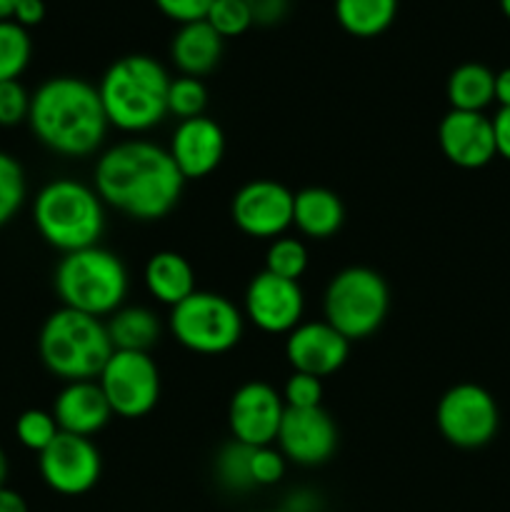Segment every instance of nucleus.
I'll return each mask as SVG.
<instances>
[{"label":"nucleus","instance_id":"nucleus-1","mask_svg":"<svg viewBox=\"0 0 510 512\" xmlns=\"http://www.w3.org/2000/svg\"><path fill=\"white\" fill-rule=\"evenodd\" d=\"M93 188L118 213L153 223L178 205L185 178L175 168L168 148L150 140H123L98 158Z\"/></svg>","mask_w":510,"mask_h":512},{"label":"nucleus","instance_id":"nucleus-2","mask_svg":"<svg viewBox=\"0 0 510 512\" xmlns=\"http://www.w3.org/2000/svg\"><path fill=\"white\" fill-rule=\"evenodd\" d=\"M28 125L40 145L63 158H88L108 135L100 93L88 80L58 75L30 93Z\"/></svg>","mask_w":510,"mask_h":512},{"label":"nucleus","instance_id":"nucleus-3","mask_svg":"<svg viewBox=\"0 0 510 512\" xmlns=\"http://www.w3.org/2000/svg\"><path fill=\"white\" fill-rule=\"evenodd\" d=\"M170 80L168 70L143 53L123 55L110 63L98 85L110 128L138 135L163 123Z\"/></svg>","mask_w":510,"mask_h":512},{"label":"nucleus","instance_id":"nucleus-4","mask_svg":"<svg viewBox=\"0 0 510 512\" xmlns=\"http://www.w3.org/2000/svg\"><path fill=\"white\" fill-rule=\"evenodd\" d=\"M33 223L40 238L60 253L93 248L105 233V203L95 188L73 178L45 183L33 200Z\"/></svg>","mask_w":510,"mask_h":512},{"label":"nucleus","instance_id":"nucleus-5","mask_svg":"<svg viewBox=\"0 0 510 512\" xmlns=\"http://www.w3.org/2000/svg\"><path fill=\"white\" fill-rule=\"evenodd\" d=\"M38 353L48 373L63 383H78L98 380L100 370L115 350L105 330V320L58 308L40 328Z\"/></svg>","mask_w":510,"mask_h":512},{"label":"nucleus","instance_id":"nucleus-6","mask_svg":"<svg viewBox=\"0 0 510 512\" xmlns=\"http://www.w3.org/2000/svg\"><path fill=\"white\" fill-rule=\"evenodd\" d=\"M60 308L78 310L90 318H110L128 298V268L110 250L93 248L65 253L53 275Z\"/></svg>","mask_w":510,"mask_h":512},{"label":"nucleus","instance_id":"nucleus-7","mask_svg":"<svg viewBox=\"0 0 510 512\" xmlns=\"http://www.w3.org/2000/svg\"><path fill=\"white\" fill-rule=\"evenodd\" d=\"M390 313V288L383 275L365 265H350L330 278L323 295V320L345 340L358 343L383 328Z\"/></svg>","mask_w":510,"mask_h":512},{"label":"nucleus","instance_id":"nucleus-8","mask_svg":"<svg viewBox=\"0 0 510 512\" xmlns=\"http://www.w3.org/2000/svg\"><path fill=\"white\" fill-rule=\"evenodd\" d=\"M168 328L190 353L225 355L243 338L245 315L225 295L195 290L183 303L170 308Z\"/></svg>","mask_w":510,"mask_h":512},{"label":"nucleus","instance_id":"nucleus-9","mask_svg":"<svg viewBox=\"0 0 510 512\" xmlns=\"http://www.w3.org/2000/svg\"><path fill=\"white\" fill-rule=\"evenodd\" d=\"M435 425L445 443L460 450H478L493 443L500 428V410L493 395L478 383H458L443 393L435 408Z\"/></svg>","mask_w":510,"mask_h":512},{"label":"nucleus","instance_id":"nucleus-10","mask_svg":"<svg viewBox=\"0 0 510 512\" xmlns=\"http://www.w3.org/2000/svg\"><path fill=\"white\" fill-rule=\"evenodd\" d=\"M98 385L113 415L125 420L145 418L160 400V370L150 353L115 350L100 370Z\"/></svg>","mask_w":510,"mask_h":512},{"label":"nucleus","instance_id":"nucleus-11","mask_svg":"<svg viewBox=\"0 0 510 512\" xmlns=\"http://www.w3.org/2000/svg\"><path fill=\"white\" fill-rule=\"evenodd\" d=\"M38 470L43 483L53 493L78 498L98 485L103 458H100L98 445L90 438L58 433V438L38 455Z\"/></svg>","mask_w":510,"mask_h":512},{"label":"nucleus","instance_id":"nucleus-12","mask_svg":"<svg viewBox=\"0 0 510 512\" xmlns=\"http://www.w3.org/2000/svg\"><path fill=\"white\" fill-rule=\"evenodd\" d=\"M293 198L295 193L278 180H250L235 190L230 218L248 238L275 240L293 225Z\"/></svg>","mask_w":510,"mask_h":512},{"label":"nucleus","instance_id":"nucleus-13","mask_svg":"<svg viewBox=\"0 0 510 512\" xmlns=\"http://www.w3.org/2000/svg\"><path fill=\"white\" fill-rule=\"evenodd\" d=\"M303 313L305 295L300 283L278 278L268 270L250 278L243 295V315L260 333L288 335L303 323Z\"/></svg>","mask_w":510,"mask_h":512},{"label":"nucleus","instance_id":"nucleus-14","mask_svg":"<svg viewBox=\"0 0 510 512\" xmlns=\"http://www.w3.org/2000/svg\"><path fill=\"white\" fill-rule=\"evenodd\" d=\"M285 415V400L273 385L263 380L243 383L228 403V428L233 440L250 445V448H265L278 438L280 423Z\"/></svg>","mask_w":510,"mask_h":512},{"label":"nucleus","instance_id":"nucleus-15","mask_svg":"<svg viewBox=\"0 0 510 512\" xmlns=\"http://www.w3.org/2000/svg\"><path fill=\"white\" fill-rule=\"evenodd\" d=\"M275 443L288 463L300 468H318L328 463L338 450V425L323 405L305 410L285 408Z\"/></svg>","mask_w":510,"mask_h":512},{"label":"nucleus","instance_id":"nucleus-16","mask_svg":"<svg viewBox=\"0 0 510 512\" xmlns=\"http://www.w3.org/2000/svg\"><path fill=\"white\" fill-rule=\"evenodd\" d=\"M350 355V340L325 320H310L285 335V360L295 373L328 378L338 373Z\"/></svg>","mask_w":510,"mask_h":512},{"label":"nucleus","instance_id":"nucleus-17","mask_svg":"<svg viewBox=\"0 0 510 512\" xmlns=\"http://www.w3.org/2000/svg\"><path fill=\"white\" fill-rule=\"evenodd\" d=\"M168 153L175 168L188 180H203L220 168L225 158V133L213 118L180 120L170 135Z\"/></svg>","mask_w":510,"mask_h":512},{"label":"nucleus","instance_id":"nucleus-18","mask_svg":"<svg viewBox=\"0 0 510 512\" xmlns=\"http://www.w3.org/2000/svg\"><path fill=\"white\" fill-rule=\"evenodd\" d=\"M438 145L448 163L463 170L485 168L498 155L493 123L485 113L448 110L438 125Z\"/></svg>","mask_w":510,"mask_h":512},{"label":"nucleus","instance_id":"nucleus-19","mask_svg":"<svg viewBox=\"0 0 510 512\" xmlns=\"http://www.w3.org/2000/svg\"><path fill=\"white\" fill-rule=\"evenodd\" d=\"M50 413H53L60 433L83 435V438L98 435L113 418V410H110L98 380L65 383L63 390L55 395Z\"/></svg>","mask_w":510,"mask_h":512},{"label":"nucleus","instance_id":"nucleus-20","mask_svg":"<svg viewBox=\"0 0 510 512\" xmlns=\"http://www.w3.org/2000/svg\"><path fill=\"white\" fill-rule=\"evenodd\" d=\"M225 40L208 25V20L178 25L173 40H170V60L180 75L200 78L213 73L223 58Z\"/></svg>","mask_w":510,"mask_h":512},{"label":"nucleus","instance_id":"nucleus-21","mask_svg":"<svg viewBox=\"0 0 510 512\" xmlns=\"http://www.w3.org/2000/svg\"><path fill=\"white\" fill-rule=\"evenodd\" d=\"M345 205L338 193L320 185H310L295 193L293 225L300 235L313 240H328L343 228Z\"/></svg>","mask_w":510,"mask_h":512},{"label":"nucleus","instance_id":"nucleus-22","mask_svg":"<svg viewBox=\"0 0 510 512\" xmlns=\"http://www.w3.org/2000/svg\"><path fill=\"white\" fill-rule=\"evenodd\" d=\"M143 283L148 293L168 308H175L198 290L193 265L175 250H160V253L150 255L143 270Z\"/></svg>","mask_w":510,"mask_h":512},{"label":"nucleus","instance_id":"nucleus-23","mask_svg":"<svg viewBox=\"0 0 510 512\" xmlns=\"http://www.w3.org/2000/svg\"><path fill=\"white\" fill-rule=\"evenodd\" d=\"M105 330L113 343V350H130V353H150L158 345L163 325L150 308L143 305H128L120 308L105 320Z\"/></svg>","mask_w":510,"mask_h":512},{"label":"nucleus","instance_id":"nucleus-24","mask_svg":"<svg viewBox=\"0 0 510 512\" xmlns=\"http://www.w3.org/2000/svg\"><path fill=\"white\" fill-rule=\"evenodd\" d=\"M340 28L353 38H378L398 18V0H333Z\"/></svg>","mask_w":510,"mask_h":512},{"label":"nucleus","instance_id":"nucleus-25","mask_svg":"<svg viewBox=\"0 0 510 512\" xmlns=\"http://www.w3.org/2000/svg\"><path fill=\"white\" fill-rule=\"evenodd\" d=\"M450 110L483 113L495 103V73L483 63H463L448 75L445 85Z\"/></svg>","mask_w":510,"mask_h":512},{"label":"nucleus","instance_id":"nucleus-26","mask_svg":"<svg viewBox=\"0 0 510 512\" xmlns=\"http://www.w3.org/2000/svg\"><path fill=\"white\" fill-rule=\"evenodd\" d=\"M33 58V40L30 33L15 20L0 23V83L18 80Z\"/></svg>","mask_w":510,"mask_h":512},{"label":"nucleus","instance_id":"nucleus-27","mask_svg":"<svg viewBox=\"0 0 510 512\" xmlns=\"http://www.w3.org/2000/svg\"><path fill=\"white\" fill-rule=\"evenodd\" d=\"M308 260V248L303 245V240L290 238V235L270 240L268 250H265V270L278 278L295 280V283L308 270Z\"/></svg>","mask_w":510,"mask_h":512},{"label":"nucleus","instance_id":"nucleus-28","mask_svg":"<svg viewBox=\"0 0 510 512\" xmlns=\"http://www.w3.org/2000/svg\"><path fill=\"white\" fill-rule=\"evenodd\" d=\"M250 455H253V448L238 443V440H230L228 445H223V450L215 458V478L223 488L235 490V493L255 488L253 475H250Z\"/></svg>","mask_w":510,"mask_h":512},{"label":"nucleus","instance_id":"nucleus-29","mask_svg":"<svg viewBox=\"0 0 510 512\" xmlns=\"http://www.w3.org/2000/svg\"><path fill=\"white\" fill-rule=\"evenodd\" d=\"M28 195L23 165L10 153L0 150V228L8 225L20 213Z\"/></svg>","mask_w":510,"mask_h":512},{"label":"nucleus","instance_id":"nucleus-30","mask_svg":"<svg viewBox=\"0 0 510 512\" xmlns=\"http://www.w3.org/2000/svg\"><path fill=\"white\" fill-rule=\"evenodd\" d=\"M208 108V88L200 78H180L170 80L168 88V115H175L180 120L200 118Z\"/></svg>","mask_w":510,"mask_h":512},{"label":"nucleus","instance_id":"nucleus-31","mask_svg":"<svg viewBox=\"0 0 510 512\" xmlns=\"http://www.w3.org/2000/svg\"><path fill=\"white\" fill-rule=\"evenodd\" d=\"M58 433V423H55L53 413H48V410L30 408L20 413L18 420H15V438H18V443L38 455L58 438Z\"/></svg>","mask_w":510,"mask_h":512},{"label":"nucleus","instance_id":"nucleus-32","mask_svg":"<svg viewBox=\"0 0 510 512\" xmlns=\"http://www.w3.org/2000/svg\"><path fill=\"white\" fill-rule=\"evenodd\" d=\"M205 20L223 40L240 38L253 28V15H250L245 0H215Z\"/></svg>","mask_w":510,"mask_h":512},{"label":"nucleus","instance_id":"nucleus-33","mask_svg":"<svg viewBox=\"0 0 510 512\" xmlns=\"http://www.w3.org/2000/svg\"><path fill=\"white\" fill-rule=\"evenodd\" d=\"M283 400L285 408L305 410V408H320L323 405V380L315 375L305 373H290V378L283 385Z\"/></svg>","mask_w":510,"mask_h":512},{"label":"nucleus","instance_id":"nucleus-34","mask_svg":"<svg viewBox=\"0 0 510 512\" xmlns=\"http://www.w3.org/2000/svg\"><path fill=\"white\" fill-rule=\"evenodd\" d=\"M30 115V93L20 80H5L0 83V128H15L28 123Z\"/></svg>","mask_w":510,"mask_h":512},{"label":"nucleus","instance_id":"nucleus-35","mask_svg":"<svg viewBox=\"0 0 510 512\" xmlns=\"http://www.w3.org/2000/svg\"><path fill=\"white\" fill-rule=\"evenodd\" d=\"M285 470H288V460L283 458V453L278 448H273V445L253 448V455H250V475H253L255 488L278 485L285 478Z\"/></svg>","mask_w":510,"mask_h":512},{"label":"nucleus","instance_id":"nucleus-36","mask_svg":"<svg viewBox=\"0 0 510 512\" xmlns=\"http://www.w3.org/2000/svg\"><path fill=\"white\" fill-rule=\"evenodd\" d=\"M153 3L165 18H170L178 25H185L195 23V20H205L215 0H153Z\"/></svg>","mask_w":510,"mask_h":512},{"label":"nucleus","instance_id":"nucleus-37","mask_svg":"<svg viewBox=\"0 0 510 512\" xmlns=\"http://www.w3.org/2000/svg\"><path fill=\"white\" fill-rule=\"evenodd\" d=\"M245 5L253 15V25L270 28V25H278L288 15L290 0H245Z\"/></svg>","mask_w":510,"mask_h":512},{"label":"nucleus","instance_id":"nucleus-38","mask_svg":"<svg viewBox=\"0 0 510 512\" xmlns=\"http://www.w3.org/2000/svg\"><path fill=\"white\" fill-rule=\"evenodd\" d=\"M495 135V153L500 158L510 160V108H498V113L490 118Z\"/></svg>","mask_w":510,"mask_h":512},{"label":"nucleus","instance_id":"nucleus-39","mask_svg":"<svg viewBox=\"0 0 510 512\" xmlns=\"http://www.w3.org/2000/svg\"><path fill=\"white\" fill-rule=\"evenodd\" d=\"M13 20L18 25H23L25 30L40 25L45 20V0H20L18 8H15Z\"/></svg>","mask_w":510,"mask_h":512},{"label":"nucleus","instance_id":"nucleus-40","mask_svg":"<svg viewBox=\"0 0 510 512\" xmlns=\"http://www.w3.org/2000/svg\"><path fill=\"white\" fill-rule=\"evenodd\" d=\"M0 512H28V503L18 490L3 485L0 488Z\"/></svg>","mask_w":510,"mask_h":512},{"label":"nucleus","instance_id":"nucleus-41","mask_svg":"<svg viewBox=\"0 0 510 512\" xmlns=\"http://www.w3.org/2000/svg\"><path fill=\"white\" fill-rule=\"evenodd\" d=\"M495 103L500 108H510V68L495 73Z\"/></svg>","mask_w":510,"mask_h":512},{"label":"nucleus","instance_id":"nucleus-42","mask_svg":"<svg viewBox=\"0 0 510 512\" xmlns=\"http://www.w3.org/2000/svg\"><path fill=\"white\" fill-rule=\"evenodd\" d=\"M18 3L20 0H0V23H3V20H13Z\"/></svg>","mask_w":510,"mask_h":512},{"label":"nucleus","instance_id":"nucleus-43","mask_svg":"<svg viewBox=\"0 0 510 512\" xmlns=\"http://www.w3.org/2000/svg\"><path fill=\"white\" fill-rule=\"evenodd\" d=\"M5 478H8V455H5L3 445H0V488L5 485Z\"/></svg>","mask_w":510,"mask_h":512},{"label":"nucleus","instance_id":"nucleus-44","mask_svg":"<svg viewBox=\"0 0 510 512\" xmlns=\"http://www.w3.org/2000/svg\"><path fill=\"white\" fill-rule=\"evenodd\" d=\"M498 3H500V10H503L505 18L510 20V0H498Z\"/></svg>","mask_w":510,"mask_h":512},{"label":"nucleus","instance_id":"nucleus-45","mask_svg":"<svg viewBox=\"0 0 510 512\" xmlns=\"http://www.w3.org/2000/svg\"><path fill=\"white\" fill-rule=\"evenodd\" d=\"M268 512H288L285 508H280V510H268Z\"/></svg>","mask_w":510,"mask_h":512}]
</instances>
